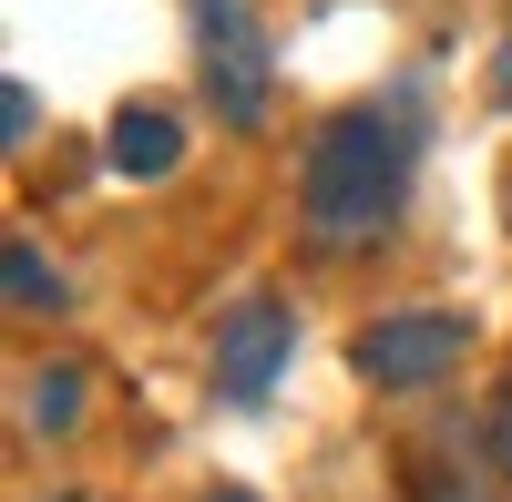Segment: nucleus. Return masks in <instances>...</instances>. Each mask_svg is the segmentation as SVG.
I'll return each mask as SVG.
<instances>
[{
    "label": "nucleus",
    "instance_id": "f257e3e1",
    "mask_svg": "<svg viewBox=\"0 0 512 502\" xmlns=\"http://www.w3.org/2000/svg\"><path fill=\"white\" fill-rule=\"evenodd\" d=\"M410 164H420V103L390 93V103H338L308 144V175H297V216L328 257L369 246L379 226L400 216L410 195Z\"/></svg>",
    "mask_w": 512,
    "mask_h": 502
},
{
    "label": "nucleus",
    "instance_id": "f03ea898",
    "mask_svg": "<svg viewBox=\"0 0 512 502\" xmlns=\"http://www.w3.org/2000/svg\"><path fill=\"white\" fill-rule=\"evenodd\" d=\"M195 52H205V93L236 123H267V31H256L246 0H195Z\"/></svg>",
    "mask_w": 512,
    "mask_h": 502
},
{
    "label": "nucleus",
    "instance_id": "7ed1b4c3",
    "mask_svg": "<svg viewBox=\"0 0 512 502\" xmlns=\"http://www.w3.org/2000/svg\"><path fill=\"white\" fill-rule=\"evenodd\" d=\"M297 359V308L277 298V287H256V298H236L216 318V400H267L277 390V369Z\"/></svg>",
    "mask_w": 512,
    "mask_h": 502
},
{
    "label": "nucleus",
    "instance_id": "20e7f679",
    "mask_svg": "<svg viewBox=\"0 0 512 502\" xmlns=\"http://www.w3.org/2000/svg\"><path fill=\"white\" fill-rule=\"evenodd\" d=\"M461 328L451 308H400V318H379L369 339H359V380H379V390H431L441 369L461 359Z\"/></svg>",
    "mask_w": 512,
    "mask_h": 502
},
{
    "label": "nucleus",
    "instance_id": "39448f33",
    "mask_svg": "<svg viewBox=\"0 0 512 502\" xmlns=\"http://www.w3.org/2000/svg\"><path fill=\"white\" fill-rule=\"evenodd\" d=\"M185 164V123L164 113V103H123L113 113V175L123 185H164Z\"/></svg>",
    "mask_w": 512,
    "mask_h": 502
},
{
    "label": "nucleus",
    "instance_id": "423d86ee",
    "mask_svg": "<svg viewBox=\"0 0 512 502\" xmlns=\"http://www.w3.org/2000/svg\"><path fill=\"white\" fill-rule=\"evenodd\" d=\"M21 421H31L41 441H62V431L82 421V369H31V380H21Z\"/></svg>",
    "mask_w": 512,
    "mask_h": 502
},
{
    "label": "nucleus",
    "instance_id": "0eeeda50",
    "mask_svg": "<svg viewBox=\"0 0 512 502\" xmlns=\"http://www.w3.org/2000/svg\"><path fill=\"white\" fill-rule=\"evenodd\" d=\"M11 308H62V277L41 267L31 236H11Z\"/></svg>",
    "mask_w": 512,
    "mask_h": 502
},
{
    "label": "nucleus",
    "instance_id": "6e6552de",
    "mask_svg": "<svg viewBox=\"0 0 512 502\" xmlns=\"http://www.w3.org/2000/svg\"><path fill=\"white\" fill-rule=\"evenodd\" d=\"M31 123H41V113H31V82H11V93H0V134L31 144Z\"/></svg>",
    "mask_w": 512,
    "mask_h": 502
},
{
    "label": "nucleus",
    "instance_id": "1a4fd4ad",
    "mask_svg": "<svg viewBox=\"0 0 512 502\" xmlns=\"http://www.w3.org/2000/svg\"><path fill=\"white\" fill-rule=\"evenodd\" d=\"M492 462H502V482H512V380H502V400H492Z\"/></svg>",
    "mask_w": 512,
    "mask_h": 502
},
{
    "label": "nucleus",
    "instance_id": "9d476101",
    "mask_svg": "<svg viewBox=\"0 0 512 502\" xmlns=\"http://www.w3.org/2000/svg\"><path fill=\"white\" fill-rule=\"evenodd\" d=\"M492 93H502V103H512V41H502V62H492Z\"/></svg>",
    "mask_w": 512,
    "mask_h": 502
},
{
    "label": "nucleus",
    "instance_id": "9b49d317",
    "mask_svg": "<svg viewBox=\"0 0 512 502\" xmlns=\"http://www.w3.org/2000/svg\"><path fill=\"white\" fill-rule=\"evenodd\" d=\"M216 502H256V492H216Z\"/></svg>",
    "mask_w": 512,
    "mask_h": 502
}]
</instances>
